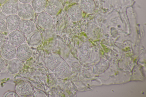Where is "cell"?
Listing matches in <instances>:
<instances>
[{"label": "cell", "mask_w": 146, "mask_h": 97, "mask_svg": "<svg viewBox=\"0 0 146 97\" xmlns=\"http://www.w3.org/2000/svg\"><path fill=\"white\" fill-rule=\"evenodd\" d=\"M79 5L82 11L88 13L93 12L95 7L93 0H80Z\"/></svg>", "instance_id": "14"}, {"label": "cell", "mask_w": 146, "mask_h": 97, "mask_svg": "<svg viewBox=\"0 0 146 97\" xmlns=\"http://www.w3.org/2000/svg\"><path fill=\"white\" fill-rule=\"evenodd\" d=\"M47 3V0H32L31 6L34 11L40 13L45 10Z\"/></svg>", "instance_id": "17"}, {"label": "cell", "mask_w": 146, "mask_h": 97, "mask_svg": "<svg viewBox=\"0 0 146 97\" xmlns=\"http://www.w3.org/2000/svg\"><path fill=\"white\" fill-rule=\"evenodd\" d=\"M21 3H29L32 0H18Z\"/></svg>", "instance_id": "22"}, {"label": "cell", "mask_w": 146, "mask_h": 97, "mask_svg": "<svg viewBox=\"0 0 146 97\" xmlns=\"http://www.w3.org/2000/svg\"><path fill=\"white\" fill-rule=\"evenodd\" d=\"M8 40L11 44L15 46H19L24 42V36L19 30H16L13 31L8 35Z\"/></svg>", "instance_id": "6"}, {"label": "cell", "mask_w": 146, "mask_h": 97, "mask_svg": "<svg viewBox=\"0 0 146 97\" xmlns=\"http://www.w3.org/2000/svg\"><path fill=\"white\" fill-rule=\"evenodd\" d=\"M42 40V36L40 32L37 30H34L27 35V41L28 44L31 46L38 45Z\"/></svg>", "instance_id": "12"}, {"label": "cell", "mask_w": 146, "mask_h": 97, "mask_svg": "<svg viewBox=\"0 0 146 97\" xmlns=\"http://www.w3.org/2000/svg\"><path fill=\"white\" fill-rule=\"evenodd\" d=\"M37 21L38 25L45 29L50 28L53 24L51 16L45 12L42 13L38 15Z\"/></svg>", "instance_id": "3"}, {"label": "cell", "mask_w": 146, "mask_h": 97, "mask_svg": "<svg viewBox=\"0 0 146 97\" xmlns=\"http://www.w3.org/2000/svg\"><path fill=\"white\" fill-rule=\"evenodd\" d=\"M5 65V62L2 57H0V70H2Z\"/></svg>", "instance_id": "20"}, {"label": "cell", "mask_w": 146, "mask_h": 97, "mask_svg": "<svg viewBox=\"0 0 146 97\" xmlns=\"http://www.w3.org/2000/svg\"><path fill=\"white\" fill-rule=\"evenodd\" d=\"M35 28L34 23L29 19L22 20L18 27L19 30L23 34L27 35L34 31Z\"/></svg>", "instance_id": "11"}, {"label": "cell", "mask_w": 146, "mask_h": 97, "mask_svg": "<svg viewBox=\"0 0 146 97\" xmlns=\"http://www.w3.org/2000/svg\"><path fill=\"white\" fill-rule=\"evenodd\" d=\"M16 51L15 46L11 44L7 43L2 47L1 53L2 57L5 59L11 60L16 55Z\"/></svg>", "instance_id": "5"}, {"label": "cell", "mask_w": 146, "mask_h": 97, "mask_svg": "<svg viewBox=\"0 0 146 97\" xmlns=\"http://www.w3.org/2000/svg\"><path fill=\"white\" fill-rule=\"evenodd\" d=\"M22 64L18 59H12L9 62L7 67L8 73L11 74H16L22 68Z\"/></svg>", "instance_id": "13"}, {"label": "cell", "mask_w": 146, "mask_h": 97, "mask_svg": "<svg viewBox=\"0 0 146 97\" xmlns=\"http://www.w3.org/2000/svg\"><path fill=\"white\" fill-rule=\"evenodd\" d=\"M19 4L16 0H7L2 6V10L5 14L9 15L17 13Z\"/></svg>", "instance_id": "7"}, {"label": "cell", "mask_w": 146, "mask_h": 97, "mask_svg": "<svg viewBox=\"0 0 146 97\" xmlns=\"http://www.w3.org/2000/svg\"><path fill=\"white\" fill-rule=\"evenodd\" d=\"M7 0H0V5H3Z\"/></svg>", "instance_id": "23"}, {"label": "cell", "mask_w": 146, "mask_h": 97, "mask_svg": "<svg viewBox=\"0 0 146 97\" xmlns=\"http://www.w3.org/2000/svg\"><path fill=\"white\" fill-rule=\"evenodd\" d=\"M62 62L61 57L57 55H52L48 56L46 59L48 66L51 69L55 68Z\"/></svg>", "instance_id": "16"}, {"label": "cell", "mask_w": 146, "mask_h": 97, "mask_svg": "<svg viewBox=\"0 0 146 97\" xmlns=\"http://www.w3.org/2000/svg\"><path fill=\"white\" fill-rule=\"evenodd\" d=\"M5 21L8 29L13 31L18 28L21 20L20 17L15 14L8 15L6 17Z\"/></svg>", "instance_id": "8"}, {"label": "cell", "mask_w": 146, "mask_h": 97, "mask_svg": "<svg viewBox=\"0 0 146 97\" xmlns=\"http://www.w3.org/2000/svg\"><path fill=\"white\" fill-rule=\"evenodd\" d=\"M4 42V38L3 34L0 32V49L2 47Z\"/></svg>", "instance_id": "21"}, {"label": "cell", "mask_w": 146, "mask_h": 97, "mask_svg": "<svg viewBox=\"0 0 146 97\" xmlns=\"http://www.w3.org/2000/svg\"><path fill=\"white\" fill-rule=\"evenodd\" d=\"M62 5L59 0H49L45 9L46 13L51 16H55L60 11Z\"/></svg>", "instance_id": "4"}, {"label": "cell", "mask_w": 146, "mask_h": 97, "mask_svg": "<svg viewBox=\"0 0 146 97\" xmlns=\"http://www.w3.org/2000/svg\"><path fill=\"white\" fill-rule=\"evenodd\" d=\"M7 29L5 20L2 18H0V32H4Z\"/></svg>", "instance_id": "18"}, {"label": "cell", "mask_w": 146, "mask_h": 97, "mask_svg": "<svg viewBox=\"0 0 146 97\" xmlns=\"http://www.w3.org/2000/svg\"><path fill=\"white\" fill-rule=\"evenodd\" d=\"M67 13L69 18L73 21L79 20L82 16V10L79 6L77 5H73L69 7Z\"/></svg>", "instance_id": "9"}, {"label": "cell", "mask_w": 146, "mask_h": 97, "mask_svg": "<svg viewBox=\"0 0 146 97\" xmlns=\"http://www.w3.org/2000/svg\"><path fill=\"white\" fill-rule=\"evenodd\" d=\"M32 54L31 47L27 44H21L17 48L16 55L21 61H25L28 60L31 57Z\"/></svg>", "instance_id": "1"}, {"label": "cell", "mask_w": 146, "mask_h": 97, "mask_svg": "<svg viewBox=\"0 0 146 97\" xmlns=\"http://www.w3.org/2000/svg\"><path fill=\"white\" fill-rule=\"evenodd\" d=\"M17 13L20 18L29 19L33 16L34 10L31 5L29 3H21L19 5Z\"/></svg>", "instance_id": "2"}, {"label": "cell", "mask_w": 146, "mask_h": 97, "mask_svg": "<svg viewBox=\"0 0 146 97\" xmlns=\"http://www.w3.org/2000/svg\"><path fill=\"white\" fill-rule=\"evenodd\" d=\"M69 67L65 62H62L55 68V72L58 76L64 77L67 75L69 72Z\"/></svg>", "instance_id": "15"}, {"label": "cell", "mask_w": 146, "mask_h": 97, "mask_svg": "<svg viewBox=\"0 0 146 97\" xmlns=\"http://www.w3.org/2000/svg\"><path fill=\"white\" fill-rule=\"evenodd\" d=\"M16 90L19 95L24 96L30 95L33 91L32 86L31 84L26 82L19 83L16 86Z\"/></svg>", "instance_id": "10"}, {"label": "cell", "mask_w": 146, "mask_h": 97, "mask_svg": "<svg viewBox=\"0 0 146 97\" xmlns=\"http://www.w3.org/2000/svg\"><path fill=\"white\" fill-rule=\"evenodd\" d=\"M3 97H18L19 96L18 94L15 92L11 91L6 92L4 94Z\"/></svg>", "instance_id": "19"}]
</instances>
